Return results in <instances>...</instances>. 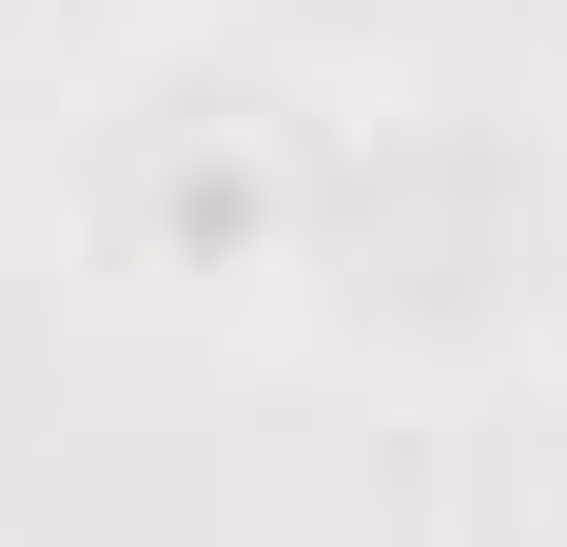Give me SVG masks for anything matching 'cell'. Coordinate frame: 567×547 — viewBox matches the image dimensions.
I'll return each instance as SVG.
<instances>
[{"label": "cell", "mask_w": 567, "mask_h": 547, "mask_svg": "<svg viewBox=\"0 0 567 547\" xmlns=\"http://www.w3.org/2000/svg\"><path fill=\"white\" fill-rule=\"evenodd\" d=\"M137 235H157V274H275V235H293V157L255 137V117H216V137H176V157H157Z\"/></svg>", "instance_id": "obj_1"}]
</instances>
